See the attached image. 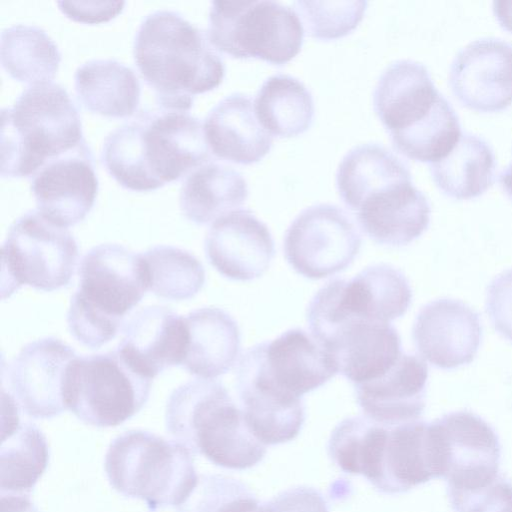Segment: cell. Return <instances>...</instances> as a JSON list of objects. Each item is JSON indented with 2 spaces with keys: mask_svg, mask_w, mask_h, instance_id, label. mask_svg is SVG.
<instances>
[{
  "mask_svg": "<svg viewBox=\"0 0 512 512\" xmlns=\"http://www.w3.org/2000/svg\"><path fill=\"white\" fill-rule=\"evenodd\" d=\"M410 179V169L402 159L384 145L372 142L351 148L336 172L339 195L353 212L370 195Z\"/></svg>",
  "mask_w": 512,
  "mask_h": 512,
  "instance_id": "30",
  "label": "cell"
},
{
  "mask_svg": "<svg viewBox=\"0 0 512 512\" xmlns=\"http://www.w3.org/2000/svg\"><path fill=\"white\" fill-rule=\"evenodd\" d=\"M486 310L494 328L512 341V269L502 272L490 283Z\"/></svg>",
  "mask_w": 512,
  "mask_h": 512,
  "instance_id": "40",
  "label": "cell"
},
{
  "mask_svg": "<svg viewBox=\"0 0 512 512\" xmlns=\"http://www.w3.org/2000/svg\"><path fill=\"white\" fill-rule=\"evenodd\" d=\"M428 369L413 354H403L381 376L354 385L358 405L366 417L383 425L418 420L425 408Z\"/></svg>",
  "mask_w": 512,
  "mask_h": 512,
  "instance_id": "22",
  "label": "cell"
},
{
  "mask_svg": "<svg viewBox=\"0 0 512 512\" xmlns=\"http://www.w3.org/2000/svg\"><path fill=\"white\" fill-rule=\"evenodd\" d=\"M1 494H29L47 468L49 448L44 434L19 421V407L2 390Z\"/></svg>",
  "mask_w": 512,
  "mask_h": 512,
  "instance_id": "26",
  "label": "cell"
},
{
  "mask_svg": "<svg viewBox=\"0 0 512 512\" xmlns=\"http://www.w3.org/2000/svg\"><path fill=\"white\" fill-rule=\"evenodd\" d=\"M188 345L181 366L190 374L214 379L227 373L240 354L237 322L226 311L204 307L186 317Z\"/></svg>",
  "mask_w": 512,
  "mask_h": 512,
  "instance_id": "27",
  "label": "cell"
},
{
  "mask_svg": "<svg viewBox=\"0 0 512 512\" xmlns=\"http://www.w3.org/2000/svg\"><path fill=\"white\" fill-rule=\"evenodd\" d=\"M258 507V501L248 490H245L227 500L215 512H256Z\"/></svg>",
  "mask_w": 512,
  "mask_h": 512,
  "instance_id": "43",
  "label": "cell"
},
{
  "mask_svg": "<svg viewBox=\"0 0 512 512\" xmlns=\"http://www.w3.org/2000/svg\"><path fill=\"white\" fill-rule=\"evenodd\" d=\"M500 182L506 193L512 199V162L505 170L501 172Z\"/></svg>",
  "mask_w": 512,
  "mask_h": 512,
  "instance_id": "46",
  "label": "cell"
},
{
  "mask_svg": "<svg viewBox=\"0 0 512 512\" xmlns=\"http://www.w3.org/2000/svg\"><path fill=\"white\" fill-rule=\"evenodd\" d=\"M342 299L353 314L383 323L402 317L412 301L406 276L388 264L369 266L343 280Z\"/></svg>",
  "mask_w": 512,
  "mask_h": 512,
  "instance_id": "31",
  "label": "cell"
},
{
  "mask_svg": "<svg viewBox=\"0 0 512 512\" xmlns=\"http://www.w3.org/2000/svg\"><path fill=\"white\" fill-rule=\"evenodd\" d=\"M149 290L168 300L194 297L205 283V271L191 253L174 246L158 245L142 254Z\"/></svg>",
  "mask_w": 512,
  "mask_h": 512,
  "instance_id": "36",
  "label": "cell"
},
{
  "mask_svg": "<svg viewBox=\"0 0 512 512\" xmlns=\"http://www.w3.org/2000/svg\"><path fill=\"white\" fill-rule=\"evenodd\" d=\"M204 247L210 264L235 281L261 277L275 255L270 230L248 209H236L216 219Z\"/></svg>",
  "mask_w": 512,
  "mask_h": 512,
  "instance_id": "18",
  "label": "cell"
},
{
  "mask_svg": "<svg viewBox=\"0 0 512 512\" xmlns=\"http://www.w3.org/2000/svg\"><path fill=\"white\" fill-rule=\"evenodd\" d=\"M122 334L117 349L152 379L184 360L188 345L186 319L168 307L139 309L124 321Z\"/></svg>",
  "mask_w": 512,
  "mask_h": 512,
  "instance_id": "20",
  "label": "cell"
},
{
  "mask_svg": "<svg viewBox=\"0 0 512 512\" xmlns=\"http://www.w3.org/2000/svg\"><path fill=\"white\" fill-rule=\"evenodd\" d=\"M447 493L455 512H512V483L501 475L484 486Z\"/></svg>",
  "mask_w": 512,
  "mask_h": 512,
  "instance_id": "38",
  "label": "cell"
},
{
  "mask_svg": "<svg viewBox=\"0 0 512 512\" xmlns=\"http://www.w3.org/2000/svg\"><path fill=\"white\" fill-rule=\"evenodd\" d=\"M263 370L281 392L302 398L338 373L332 357L315 338L302 329L283 332L270 342L258 344Z\"/></svg>",
  "mask_w": 512,
  "mask_h": 512,
  "instance_id": "21",
  "label": "cell"
},
{
  "mask_svg": "<svg viewBox=\"0 0 512 512\" xmlns=\"http://www.w3.org/2000/svg\"><path fill=\"white\" fill-rule=\"evenodd\" d=\"M306 318L311 335L353 385L381 376L403 353L397 330L390 323L350 313L340 302L334 280L313 296Z\"/></svg>",
  "mask_w": 512,
  "mask_h": 512,
  "instance_id": "7",
  "label": "cell"
},
{
  "mask_svg": "<svg viewBox=\"0 0 512 512\" xmlns=\"http://www.w3.org/2000/svg\"><path fill=\"white\" fill-rule=\"evenodd\" d=\"M61 12L76 22L95 24L110 21L120 14L124 1H58Z\"/></svg>",
  "mask_w": 512,
  "mask_h": 512,
  "instance_id": "42",
  "label": "cell"
},
{
  "mask_svg": "<svg viewBox=\"0 0 512 512\" xmlns=\"http://www.w3.org/2000/svg\"><path fill=\"white\" fill-rule=\"evenodd\" d=\"M430 167L435 183L444 193L469 199L482 194L493 183L496 159L483 138L462 133L454 148Z\"/></svg>",
  "mask_w": 512,
  "mask_h": 512,
  "instance_id": "32",
  "label": "cell"
},
{
  "mask_svg": "<svg viewBox=\"0 0 512 512\" xmlns=\"http://www.w3.org/2000/svg\"><path fill=\"white\" fill-rule=\"evenodd\" d=\"M152 378L140 372L117 349L77 357L67 381V408L95 427L118 426L147 402Z\"/></svg>",
  "mask_w": 512,
  "mask_h": 512,
  "instance_id": "10",
  "label": "cell"
},
{
  "mask_svg": "<svg viewBox=\"0 0 512 512\" xmlns=\"http://www.w3.org/2000/svg\"><path fill=\"white\" fill-rule=\"evenodd\" d=\"M247 197L248 185L239 171L209 160L186 176L179 206L188 220L203 225L236 210Z\"/></svg>",
  "mask_w": 512,
  "mask_h": 512,
  "instance_id": "28",
  "label": "cell"
},
{
  "mask_svg": "<svg viewBox=\"0 0 512 512\" xmlns=\"http://www.w3.org/2000/svg\"><path fill=\"white\" fill-rule=\"evenodd\" d=\"M256 512H329L323 496L309 487L283 491L269 502L259 505Z\"/></svg>",
  "mask_w": 512,
  "mask_h": 512,
  "instance_id": "41",
  "label": "cell"
},
{
  "mask_svg": "<svg viewBox=\"0 0 512 512\" xmlns=\"http://www.w3.org/2000/svg\"><path fill=\"white\" fill-rule=\"evenodd\" d=\"M84 141L79 111L68 91L52 81L30 85L11 107L1 109V176L31 177Z\"/></svg>",
  "mask_w": 512,
  "mask_h": 512,
  "instance_id": "5",
  "label": "cell"
},
{
  "mask_svg": "<svg viewBox=\"0 0 512 512\" xmlns=\"http://www.w3.org/2000/svg\"><path fill=\"white\" fill-rule=\"evenodd\" d=\"M362 237L349 215L330 203L303 209L285 232L284 255L289 265L311 280L347 269L358 255Z\"/></svg>",
  "mask_w": 512,
  "mask_h": 512,
  "instance_id": "11",
  "label": "cell"
},
{
  "mask_svg": "<svg viewBox=\"0 0 512 512\" xmlns=\"http://www.w3.org/2000/svg\"><path fill=\"white\" fill-rule=\"evenodd\" d=\"M247 490L231 478L220 475H201L188 499L176 508L177 512H215L223 503Z\"/></svg>",
  "mask_w": 512,
  "mask_h": 512,
  "instance_id": "39",
  "label": "cell"
},
{
  "mask_svg": "<svg viewBox=\"0 0 512 512\" xmlns=\"http://www.w3.org/2000/svg\"><path fill=\"white\" fill-rule=\"evenodd\" d=\"M354 212L361 230L371 240L399 247L427 229L431 209L424 193L410 179L370 195Z\"/></svg>",
  "mask_w": 512,
  "mask_h": 512,
  "instance_id": "23",
  "label": "cell"
},
{
  "mask_svg": "<svg viewBox=\"0 0 512 512\" xmlns=\"http://www.w3.org/2000/svg\"><path fill=\"white\" fill-rule=\"evenodd\" d=\"M77 261L78 246L67 227L38 209L26 212L2 245V299L23 285L47 292L67 286Z\"/></svg>",
  "mask_w": 512,
  "mask_h": 512,
  "instance_id": "9",
  "label": "cell"
},
{
  "mask_svg": "<svg viewBox=\"0 0 512 512\" xmlns=\"http://www.w3.org/2000/svg\"><path fill=\"white\" fill-rule=\"evenodd\" d=\"M309 35L322 40L343 37L362 20L368 2L353 1H295Z\"/></svg>",
  "mask_w": 512,
  "mask_h": 512,
  "instance_id": "37",
  "label": "cell"
},
{
  "mask_svg": "<svg viewBox=\"0 0 512 512\" xmlns=\"http://www.w3.org/2000/svg\"><path fill=\"white\" fill-rule=\"evenodd\" d=\"M135 64L160 108L189 112L194 97L221 84L225 64L207 33L172 10H156L140 23Z\"/></svg>",
  "mask_w": 512,
  "mask_h": 512,
  "instance_id": "2",
  "label": "cell"
},
{
  "mask_svg": "<svg viewBox=\"0 0 512 512\" xmlns=\"http://www.w3.org/2000/svg\"><path fill=\"white\" fill-rule=\"evenodd\" d=\"M149 290L142 254L119 244L91 248L79 267V288L71 304L123 325L125 316Z\"/></svg>",
  "mask_w": 512,
  "mask_h": 512,
  "instance_id": "12",
  "label": "cell"
},
{
  "mask_svg": "<svg viewBox=\"0 0 512 512\" xmlns=\"http://www.w3.org/2000/svg\"><path fill=\"white\" fill-rule=\"evenodd\" d=\"M373 105L393 147L410 159L431 164L445 157L462 135L456 112L420 62L389 64L374 88Z\"/></svg>",
  "mask_w": 512,
  "mask_h": 512,
  "instance_id": "3",
  "label": "cell"
},
{
  "mask_svg": "<svg viewBox=\"0 0 512 512\" xmlns=\"http://www.w3.org/2000/svg\"><path fill=\"white\" fill-rule=\"evenodd\" d=\"M493 10L501 25L512 32V1H495Z\"/></svg>",
  "mask_w": 512,
  "mask_h": 512,
  "instance_id": "45",
  "label": "cell"
},
{
  "mask_svg": "<svg viewBox=\"0 0 512 512\" xmlns=\"http://www.w3.org/2000/svg\"><path fill=\"white\" fill-rule=\"evenodd\" d=\"M253 106L263 128L279 137L305 132L312 124L315 111L312 94L303 82L281 73L263 82Z\"/></svg>",
  "mask_w": 512,
  "mask_h": 512,
  "instance_id": "33",
  "label": "cell"
},
{
  "mask_svg": "<svg viewBox=\"0 0 512 512\" xmlns=\"http://www.w3.org/2000/svg\"><path fill=\"white\" fill-rule=\"evenodd\" d=\"M454 94L478 111H497L512 103V44L486 37L474 40L454 57L449 73Z\"/></svg>",
  "mask_w": 512,
  "mask_h": 512,
  "instance_id": "17",
  "label": "cell"
},
{
  "mask_svg": "<svg viewBox=\"0 0 512 512\" xmlns=\"http://www.w3.org/2000/svg\"><path fill=\"white\" fill-rule=\"evenodd\" d=\"M105 472L118 493L143 500L151 511L177 508L199 479L185 446L144 430L126 431L110 443Z\"/></svg>",
  "mask_w": 512,
  "mask_h": 512,
  "instance_id": "6",
  "label": "cell"
},
{
  "mask_svg": "<svg viewBox=\"0 0 512 512\" xmlns=\"http://www.w3.org/2000/svg\"><path fill=\"white\" fill-rule=\"evenodd\" d=\"M108 173L132 191L156 190L211 160L201 121L187 111L143 109L104 139Z\"/></svg>",
  "mask_w": 512,
  "mask_h": 512,
  "instance_id": "1",
  "label": "cell"
},
{
  "mask_svg": "<svg viewBox=\"0 0 512 512\" xmlns=\"http://www.w3.org/2000/svg\"><path fill=\"white\" fill-rule=\"evenodd\" d=\"M447 488L474 489L496 478L501 446L494 429L469 411L446 414L430 423Z\"/></svg>",
  "mask_w": 512,
  "mask_h": 512,
  "instance_id": "13",
  "label": "cell"
},
{
  "mask_svg": "<svg viewBox=\"0 0 512 512\" xmlns=\"http://www.w3.org/2000/svg\"><path fill=\"white\" fill-rule=\"evenodd\" d=\"M165 425L173 440L220 467L247 469L266 453V446L249 430L242 409L213 379H194L177 387L167 401Z\"/></svg>",
  "mask_w": 512,
  "mask_h": 512,
  "instance_id": "4",
  "label": "cell"
},
{
  "mask_svg": "<svg viewBox=\"0 0 512 512\" xmlns=\"http://www.w3.org/2000/svg\"><path fill=\"white\" fill-rule=\"evenodd\" d=\"M207 36L234 58L283 65L300 51L304 29L297 13L272 0L212 1Z\"/></svg>",
  "mask_w": 512,
  "mask_h": 512,
  "instance_id": "8",
  "label": "cell"
},
{
  "mask_svg": "<svg viewBox=\"0 0 512 512\" xmlns=\"http://www.w3.org/2000/svg\"><path fill=\"white\" fill-rule=\"evenodd\" d=\"M387 431L366 416L346 418L332 431L329 454L341 470L363 475L378 489Z\"/></svg>",
  "mask_w": 512,
  "mask_h": 512,
  "instance_id": "35",
  "label": "cell"
},
{
  "mask_svg": "<svg viewBox=\"0 0 512 512\" xmlns=\"http://www.w3.org/2000/svg\"><path fill=\"white\" fill-rule=\"evenodd\" d=\"M439 477L437 446L430 424L414 420L388 425L378 490L402 493Z\"/></svg>",
  "mask_w": 512,
  "mask_h": 512,
  "instance_id": "25",
  "label": "cell"
},
{
  "mask_svg": "<svg viewBox=\"0 0 512 512\" xmlns=\"http://www.w3.org/2000/svg\"><path fill=\"white\" fill-rule=\"evenodd\" d=\"M235 382L245 421L259 442L280 444L299 434L305 420L302 399L275 388L251 348L239 358Z\"/></svg>",
  "mask_w": 512,
  "mask_h": 512,
  "instance_id": "16",
  "label": "cell"
},
{
  "mask_svg": "<svg viewBox=\"0 0 512 512\" xmlns=\"http://www.w3.org/2000/svg\"><path fill=\"white\" fill-rule=\"evenodd\" d=\"M412 336L423 358L435 367L453 369L473 361L482 327L478 314L465 303L439 299L420 310Z\"/></svg>",
  "mask_w": 512,
  "mask_h": 512,
  "instance_id": "19",
  "label": "cell"
},
{
  "mask_svg": "<svg viewBox=\"0 0 512 512\" xmlns=\"http://www.w3.org/2000/svg\"><path fill=\"white\" fill-rule=\"evenodd\" d=\"M30 183L37 208L45 216L64 227L84 220L98 192L94 157L86 140L48 161Z\"/></svg>",
  "mask_w": 512,
  "mask_h": 512,
  "instance_id": "15",
  "label": "cell"
},
{
  "mask_svg": "<svg viewBox=\"0 0 512 512\" xmlns=\"http://www.w3.org/2000/svg\"><path fill=\"white\" fill-rule=\"evenodd\" d=\"M74 350L54 337L26 344L8 367L9 393L32 418L48 419L67 408L66 389Z\"/></svg>",
  "mask_w": 512,
  "mask_h": 512,
  "instance_id": "14",
  "label": "cell"
},
{
  "mask_svg": "<svg viewBox=\"0 0 512 512\" xmlns=\"http://www.w3.org/2000/svg\"><path fill=\"white\" fill-rule=\"evenodd\" d=\"M204 133L211 152L236 164H253L271 149L272 135L259 123L249 95L234 92L207 114Z\"/></svg>",
  "mask_w": 512,
  "mask_h": 512,
  "instance_id": "24",
  "label": "cell"
},
{
  "mask_svg": "<svg viewBox=\"0 0 512 512\" xmlns=\"http://www.w3.org/2000/svg\"><path fill=\"white\" fill-rule=\"evenodd\" d=\"M79 101L89 111L111 118L132 116L139 105L141 86L135 72L114 59H91L74 74Z\"/></svg>",
  "mask_w": 512,
  "mask_h": 512,
  "instance_id": "29",
  "label": "cell"
},
{
  "mask_svg": "<svg viewBox=\"0 0 512 512\" xmlns=\"http://www.w3.org/2000/svg\"><path fill=\"white\" fill-rule=\"evenodd\" d=\"M2 512H39L27 494H1Z\"/></svg>",
  "mask_w": 512,
  "mask_h": 512,
  "instance_id": "44",
  "label": "cell"
},
{
  "mask_svg": "<svg viewBox=\"0 0 512 512\" xmlns=\"http://www.w3.org/2000/svg\"><path fill=\"white\" fill-rule=\"evenodd\" d=\"M1 63L15 80L35 85L51 82L61 62L55 41L39 26L15 24L0 38Z\"/></svg>",
  "mask_w": 512,
  "mask_h": 512,
  "instance_id": "34",
  "label": "cell"
}]
</instances>
